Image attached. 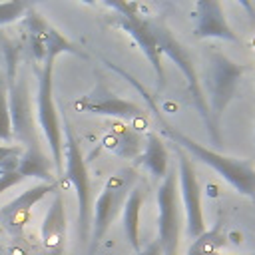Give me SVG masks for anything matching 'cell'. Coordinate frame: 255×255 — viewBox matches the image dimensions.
<instances>
[{
  "instance_id": "cell-1",
  "label": "cell",
  "mask_w": 255,
  "mask_h": 255,
  "mask_svg": "<svg viewBox=\"0 0 255 255\" xmlns=\"http://www.w3.org/2000/svg\"><path fill=\"white\" fill-rule=\"evenodd\" d=\"M153 114H155V120L159 124V133L163 137H167L173 145H177V147L185 149L187 153H191L201 163L209 165L229 185H233L241 195H247V197H253L255 199V167H253V163L249 159L229 157V155H223L217 149H209V147L197 143L195 139H191L189 135H185L175 126L167 124L155 108H153Z\"/></svg>"
},
{
  "instance_id": "cell-2",
  "label": "cell",
  "mask_w": 255,
  "mask_h": 255,
  "mask_svg": "<svg viewBox=\"0 0 255 255\" xmlns=\"http://www.w3.org/2000/svg\"><path fill=\"white\" fill-rule=\"evenodd\" d=\"M62 120V159H64V179L68 185L74 187L78 199V233L82 243L88 245L90 225H92V183L86 157L78 143V137L70 126L66 114L60 116Z\"/></svg>"
},
{
  "instance_id": "cell-3",
  "label": "cell",
  "mask_w": 255,
  "mask_h": 255,
  "mask_svg": "<svg viewBox=\"0 0 255 255\" xmlns=\"http://www.w3.org/2000/svg\"><path fill=\"white\" fill-rule=\"evenodd\" d=\"M149 26H151V32L157 40V46L161 50V54H165L177 68L179 72L183 74V78L187 80V90H189V96L205 124V129L209 133V139L215 143V147H221V133H219V124H215L209 108H207V102H205V96H203V88L199 84V76H197V70H195V64L187 52V48L173 36V32L161 24V22H153L149 20Z\"/></svg>"
},
{
  "instance_id": "cell-4",
  "label": "cell",
  "mask_w": 255,
  "mask_h": 255,
  "mask_svg": "<svg viewBox=\"0 0 255 255\" xmlns=\"http://www.w3.org/2000/svg\"><path fill=\"white\" fill-rule=\"evenodd\" d=\"M137 181V173L133 167H124L110 175L104 189L100 191L94 207H92V225H90V239H88V255H96L104 237L108 235L114 219L124 209L128 193Z\"/></svg>"
},
{
  "instance_id": "cell-5",
  "label": "cell",
  "mask_w": 255,
  "mask_h": 255,
  "mask_svg": "<svg viewBox=\"0 0 255 255\" xmlns=\"http://www.w3.org/2000/svg\"><path fill=\"white\" fill-rule=\"evenodd\" d=\"M247 70H249V66L231 60L229 56H225L219 50L207 52L205 74H203V86H205L203 96H205L207 108H209L215 124H219V118L223 116V112L235 98L241 76Z\"/></svg>"
},
{
  "instance_id": "cell-6",
  "label": "cell",
  "mask_w": 255,
  "mask_h": 255,
  "mask_svg": "<svg viewBox=\"0 0 255 255\" xmlns=\"http://www.w3.org/2000/svg\"><path fill=\"white\" fill-rule=\"evenodd\" d=\"M54 62L46 60L38 72V88L34 98V116L38 128L44 131V137L50 147V157L56 173L64 175V159H62V120L54 102Z\"/></svg>"
},
{
  "instance_id": "cell-7",
  "label": "cell",
  "mask_w": 255,
  "mask_h": 255,
  "mask_svg": "<svg viewBox=\"0 0 255 255\" xmlns=\"http://www.w3.org/2000/svg\"><path fill=\"white\" fill-rule=\"evenodd\" d=\"M24 28H26L28 50H30L32 58L38 64H44L46 60H56L60 54H74L78 58L88 60V54L78 44L68 40L58 28H54L34 8L26 10V14H24Z\"/></svg>"
},
{
  "instance_id": "cell-8",
  "label": "cell",
  "mask_w": 255,
  "mask_h": 255,
  "mask_svg": "<svg viewBox=\"0 0 255 255\" xmlns=\"http://www.w3.org/2000/svg\"><path fill=\"white\" fill-rule=\"evenodd\" d=\"M106 6H110L112 10L118 12L116 26L122 28L137 44V48L143 52V56L147 58V62L153 68V74L157 78V92L163 90V86H165V70H163V62H161L163 54L157 46L153 32H151L149 20L143 18L141 14H137V4H133V2H106Z\"/></svg>"
},
{
  "instance_id": "cell-9",
  "label": "cell",
  "mask_w": 255,
  "mask_h": 255,
  "mask_svg": "<svg viewBox=\"0 0 255 255\" xmlns=\"http://www.w3.org/2000/svg\"><path fill=\"white\" fill-rule=\"evenodd\" d=\"M181 237V203L177 171L169 169L157 187V241L163 255H177Z\"/></svg>"
},
{
  "instance_id": "cell-10",
  "label": "cell",
  "mask_w": 255,
  "mask_h": 255,
  "mask_svg": "<svg viewBox=\"0 0 255 255\" xmlns=\"http://www.w3.org/2000/svg\"><path fill=\"white\" fill-rule=\"evenodd\" d=\"M8 108H10V122H12V135L20 143L22 149L38 147V124L34 116V104L30 98L26 78L18 76L8 82Z\"/></svg>"
},
{
  "instance_id": "cell-11",
  "label": "cell",
  "mask_w": 255,
  "mask_h": 255,
  "mask_svg": "<svg viewBox=\"0 0 255 255\" xmlns=\"http://www.w3.org/2000/svg\"><path fill=\"white\" fill-rule=\"evenodd\" d=\"M175 151H177V187H179V199L183 201V209H185L187 235L195 239L207 231L203 217V203H201V187L189 155L183 153L177 145Z\"/></svg>"
},
{
  "instance_id": "cell-12",
  "label": "cell",
  "mask_w": 255,
  "mask_h": 255,
  "mask_svg": "<svg viewBox=\"0 0 255 255\" xmlns=\"http://www.w3.org/2000/svg\"><path fill=\"white\" fill-rule=\"evenodd\" d=\"M74 108L82 114L110 116V118H122V120H135V118L143 116L141 106H137L135 102H129L126 98L116 96L102 82H96V86L90 94L76 98Z\"/></svg>"
},
{
  "instance_id": "cell-13",
  "label": "cell",
  "mask_w": 255,
  "mask_h": 255,
  "mask_svg": "<svg viewBox=\"0 0 255 255\" xmlns=\"http://www.w3.org/2000/svg\"><path fill=\"white\" fill-rule=\"evenodd\" d=\"M40 239L44 255H64L68 245V223H66V207L64 197L58 191L42 219Z\"/></svg>"
},
{
  "instance_id": "cell-14",
  "label": "cell",
  "mask_w": 255,
  "mask_h": 255,
  "mask_svg": "<svg viewBox=\"0 0 255 255\" xmlns=\"http://www.w3.org/2000/svg\"><path fill=\"white\" fill-rule=\"evenodd\" d=\"M195 36L197 38H215L237 44L239 38L229 26L221 2L199 0L195 4Z\"/></svg>"
},
{
  "instance_id": "cell-15",
  "label": "cell",
  "mask_w": 255,
  "mask_h": 255,
  "mask_svg": "<svg viewBox=\"0 0 255 255\" xmlns=\"http://www.w3.org/2000/svg\"><path fill=\"white\" fill-rule=\"evenodd\" d=\"M50 191H56V183H36L32 187H28L26 191H22L18 197H14L10 203L2 205L0 207V217L4 219L6 227L14 233L22 231L26 221H28V215L32 211V207L44 199Z\"/></svg>"
},
{
  "instance_id": "cell-16",
  "label": "cell",
  "mask_w": 255,
  "mask_h": 255,
  "mask_svg": "<svg viewBox=\"0 0 255 255\" xmlns=\"http://www.w3.org/2000/svg\"><path fill=\"white\" fill-rule=\"evenodd\" d=\"M102 147L110 149L114 155H118L122 159L135 161L141 155V151H143V139H141V135L135 129H131L128 126L116 124L102 137Z\"/></svg>"
},
{
  "instance_id": "cell-17",
  "label": "cell",
  "mask_w": 255,
  "mask_h": 255,
  "mask_svg": "<svg viewBox=\"0 0 255 255\" xmlns=\"http://www.w3.org/2000/svg\"><path fill=\"white\" fill-rule=\"evenodd\" d=\"M145 199V189L143 185L135 183L131 187V191L128 193V199L124 203V213H122V223H124V231L126 237L131 245V249L137 253L141 249V241H139V213H141V205Z\"/></svg>"
},
{
  "instance_id": "cell-18",
  "label": "cell",
  "mask_w": 255,
  "mask_h": 255,
  "mask_svg": "<svg viewBox=\"0 0 255 255\" xmlns=\"http://www.w3.org/2000/svg\"><path fill=\"white\" fill-rule=\"evenodd\" d=\"M133 165H143L153 177L163 179L169 171V157L165 143L159 133H147V139L143 143L141 155L133 161Z\"/></svg>"
},
{
  "instance_id": "cell-19",
  "label": "cell",
  "mask_w": 255,
  "mask_h": 255,
  "mask_svg": "<svg viewBox=\"0 0 255 255\" xmlns=\"http://www.w3.org/2000/svg\"><path fill=\"white\" fill-rule=\"evenodd\" d=\"M54 163L52 157L46 155L40 145L38 147H26L22 149L20 155V163H18V173L26 179V177H36L42 179V183H56L54 177Z\"/></svg>"
},
{
  "instance_id": "cell-20",
  "label": "cell",
  "mask_w": 255,
  "mask_h": 255,
  "mask_svg": "<svg viewBox=\"0 0 255 255\" xmlns=\"http://www.w3.org/2000/svg\"><path fill=\"white\" fill-rule=\"evenodd\" d=\"M225 243L223 235V221H217L215 227L207 229L199 237L193 239V243L187 249V255H221L219 247Z\"/></svg>"
},
{
  "instance_id": "cell-21",
  "label": "cell",
  "mask_w": 255,
  "mask_h": 255,
  "mask_svg": "<svg viewBox=\"0 0 255 255\" xmlns=\"http://www.w3.org/2000/svg\"><path fill=\"white\" fill-rule=\"evenodd\" d=\"M12 122H10V108H8V92L0 82V141L4 145H12Z\"/></svg>"
},
{
  "instance_id": "cell-22",
  "label": "cell",
  "mask_w": 255,
  "mask_h": 255,
  "mask_svg": "<svg viewBox=\"0 0 255 255\" xmlns=\"http://www.w3.org/2000/svg\"><path fill=\"white\" fill-rule=\"evenodd\" d=\"M28 8H30V6H28V4H24V2H20V0L2 2V4H0V26L16 22L18 18H22V16L26 14V10H28Z\"/></svg>"
},
{
  "instance_id": "cell-23",
  "label": "cell",
  "mask_w": 255,
  "mask_h": 255,
  "mask_svg": "<svg viewBox=\"0 0 255 255\" xmlns=\"http://www.w3.org/2000/svg\"><path fill=\"white\" fill-rule=\"evenodd\" d=\"M20 181H24V177L18 173V169L16 171H10V173H0V195L4 191H8L10 187L18 185Z\"/></svg>"
},
{
  "instance_id": "cell-24",
  "label": "cell",
  "mask_w": 255,
  "mask_h": 255,
  "mask_svg": "<svg viewBox=\"0 0 255 255\" xmlns=\"http://www.w3.org/2000/svg\"><path fill=\"white\" fill-rule=\"evenodd\" d=\"M137 255H163V251H161L159 241H157V239H153V241H151V243H147L143 249H139V251H137Z\"/></svg>"
},
{
  "instance_id": "cell-25",
  "label": "cell",
  "mask_w": 255,
  "mask_h": 255,
  "mask_svg": "<svg viewBox=\"0 0 255 255\" xmlns=\"http://www.w3.org/2000/svg\"><path fill=\"white\" fill-rule=\"evenodd\" d=\"M16 153H22V147H20V145H16V143H12V145H2V143H0V161H2L4 157H8V155H16Z\"/></svg>"
},
{
  "instance_id": "cell-26",
  "label": "cell",
  "mask_w": 255,
  "mask_h": 255,
  "mask_svg": "<svg viewBox=\"0 0 255 255\" xmlns=\"http://www.w3.org/2000/svg\"><path fill=\"white\" fill-rule=\"evenodd\" d=\"M247 255H255V253H247Z\"/></svg>"
}]
</instances>
